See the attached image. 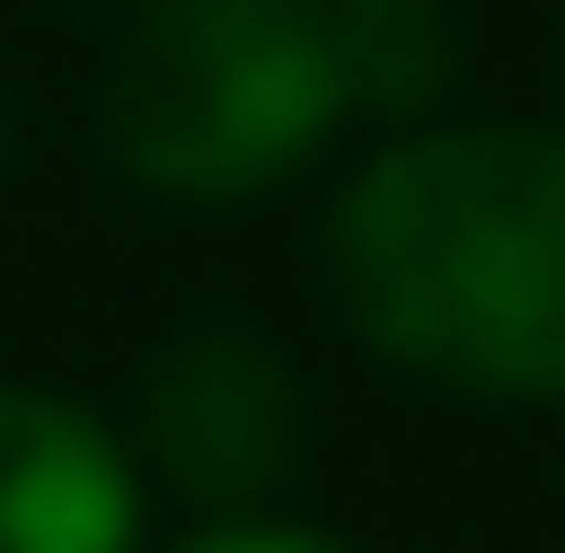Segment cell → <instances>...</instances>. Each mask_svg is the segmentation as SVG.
Segmentation results:
<instances>
[{
  "label": "cell",
  "instance_id": "1",
  "mask_svg": "<svg viewBox=\"0 0 565 553\" xmlns=\"http://www.w3.org/2000/svg\"><path fill=\"white\" fill-rule=\"evenodd\" d=\"M352 340L465 403H565V126H415L327 214Z\"/></svg>",
  "mask_w": 565,
  "mask_h": 553
},
{
  "label": "cell",
  "instance_id": "2",
  "mask_svg": "<svg viewBox=\"0 0 565 553\" xmlns=\"http://www.w3.org/2000/svg\"><path fill=\"white\" fill-rule=\"evenodd\" d=\"M364 25L377 0H151L102 88L114 164L177 202L277 189L364 102Z\"/></svg>",
  "mask_w": 565,
  "mask_h": 553
},
{
  "label": "cell",
  "instance_id": "3",
  "mask_svg": "<svg viewBox=\"0 0 565 553\" xmlns=\"http://www.w3.org/2000/svg\"><path fill=\"white\" fill-rule=\"evenodd\" d=\"M139 453L189 503L252 515L302 466V377H289V352L252 340V328H189L139 390Z\"/></svg>",
  "mask_w": 565,
  "mask_h": 553
},
{
  "label": "cell",
  "instance_id": "4",
  "mask_svg": "<svg viewBox=\"0 0 565 553\" xmlns=\"http://www.w3.org/2000/svg\"><path fill=\"white\" fill-rule=\"evenodd\" d=\"M0 553H139V453L63 390H0Z\"/></svg>",
  "mask_w": 565,
  "mask_h": 553
},
{
  "label": "cell",
  "instance_id": "5",
  "mask_svg": "<svg viewBox=\"0 0 565 553\" xmlns=\"http://www.w3.org/2000/svg\"><path fill=\"white\" fill-rule=\"evenodd\" d=\"M189 553H340V541H315V529H264V515H226V529H202Z\"/></svg>",
  "mask_w": 565,
  "mask_h": 553
},
{
  "label": "cell",
  "instance_id": "6",
  "mask_svg": "<svg viewBox=\"0 0 565 553\" xmlns=\"http://www.w3.org/2000/svg\"><path fill=\"white\" fill-rule=\"evenodd\" d=\"M0 151H13V114H0Z\"/></svg>",
  "mask_w": 565,
  "mask_h": 553
},
{
  "label": "cell",
  "instance_id": "7",
  "mask_svg": "<svg viewBox=\"0 0 565 553\" xmlns=\"http://www.w3.org/2000/svg\"><path fill=\"white\" fill-rule=\"evenodd\" d=\"M377 13H415V0H377Z\"/></svg>",
  "mask_w": 565,
  "mask_h": 553
}]
</instances>
